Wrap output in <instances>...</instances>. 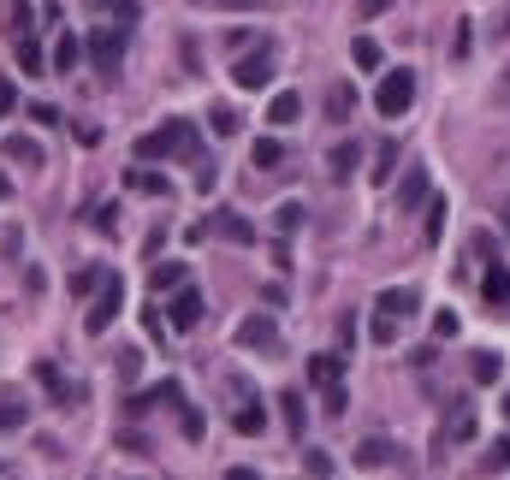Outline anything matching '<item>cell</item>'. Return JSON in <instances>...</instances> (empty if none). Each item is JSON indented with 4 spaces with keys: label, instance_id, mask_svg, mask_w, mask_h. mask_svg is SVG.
<instances>
[{
    "label": "cell",
    "instance_id": "cell-21",
    "mask_svg": "<svg viewBox=\"0 0 510 480\" xmlns=\"http://www.w3.org/2000/svg\"><path fill=\"white\" fill-rule=\"evenodd\" d=\"M445 220H451V208H445V196H427V226H422V243L433 249V243L445 238Z\"/></svg>",
    "mask_w": 510,
    "mask_h": 480
},
{
    "label": "cell",
    "instance_id": "cell-23",
    "mask_svg": "<svg viewBox=\"0 0 510 480\" xmlns=\"http://www.w3.org/2000/svg\"><path fill=\"white\" fill-rule=\"evenodd\" d=\"M232 433H243V439L268 433V410H261V403H243V410L232 415Z\"/></svg>",
    "mask_w": 510,
    "mask_h": 480
},
{
    "label": "cell",
    "instance_id": "cell-7",
    "mask_svg": "<svg viewBox=\"0 0 510 480\" xmlns=\"http://www.w3.org/2000/svg\"><path fill=\"white\" fill-rule=\"evenodd\" d=\"M351 463L369 468V475H392V468L404 475V468H410L404 463V445H392V439H362V445L351 451Z\"/></svg>",
    "mask_w": 510,
    "mask_h": 480
},
{
    "label": "cell",
    "instance_id": "cell-2",
    "mask_svg": "<svg viewBox=\"0 0 510 480\" xmlns=\"http://www.w3.org/2000/svg\"><path fill=\"white\" fill-rule=\"evenodd\" d=\"M415 314V291L410 285H392V291H380L374 297V326H369V339L374 344H397V332H404V321Z\"/></svg>",
    "mask_w": 510,
    "mask_h": 480
},
{
    "label": "cell",
    "instance_id": "cell-55",
    "mask_svg": "<svg viewBox=\"0 0 510 480\" xmlns=\"http://www.w3.org/2000/svg\"><path fill=\"white\" fill-rule=\"evenodd\" d=\"M0 475H6V463H0Z\"/></svg>",
    "mask_w": 510,
    "mask_h": 480
},
{
    "label": "cell",
    "instance_id": "cell-15",
    "mask_svg": "<svg viewBox=\"0 0 510 480\" xmlns=\"http://www.w3.org/2000/svg\"><path fill=\"white\" fill-rule=\"evenodd\" d=\"M481 433V421H475V410H469V403H451V421H445V445H469V439Z\"/></svg>",
    "mask_w": 510,
    "mask_h": 480
},
{
    "label": "cell",
    "instance_id": "cell-40",
    "mask_svg": "<svg viewBox=\"0 0 510 480\" xmlns=\"http://www.w3.org/2000/svg\"><path fill=\"white\" fill-rule=\"evenodd\" d=\"M303 220H309V213H303V202H285V208H279V231H297Z\"/></svg>",
    "mask_w": 510,
    "mask_h": 480
},
{
    "label": "cell",
    "instance_id": "cell-35",
    "mask_svg": "<svg viewBox=\"0 0 510 480\" xmlns=\"http://www.w3.org/2000/svg\"><path fill=\"white\" fill-rule=\"evenodd\" d=\"M321 410H326V415H344V410H351V397H344V385H326V392H321Z\"/></svg>",
    "mask_w": 510,
    "mask_h": 480
},
{
    "label": "cell",
    "instance_id": "cell-9",
    "mask_svg": "<svg viewBox=\"0 0 510 480\" xmlns=\"http://www.w3.org/2000/svg\"><path fill=\"white\" fill-rule=\"evenodd\" d=\"M238 350H255V356H279V326L268 321V314H250V321L238 326Z\"/></svg>",
    "mask_w": 510,
    "mask_h": 480
},
{
    "label": "cell",
    "instance_id": "cell-27",
    "mask_svg": "<svg viewBox=\"0 0 510 480\" xmlns=\"http://www.w3.org/2000/svg\"><path fill=\"white\" fill-rule=\"evenodd\" d=\"M125 184H131V190H142V196H172V184L167 178H160V172H125Z\"/></svg>",
    "mask_w": 510,
    "mask_h": 480
},
{
    "label": "cell",
    "instance_id": "cell-18",
    "mask_svg": "<svg viewBox=\"0 0 510 480\" xmlns=\"http://www.w3.org/2000/svg\"><path fill=\"white\" fill-rule=\"evenodd\" d=\"M469 374H475V385H498L505 380V356L498 350H475L469 356Z\"/></svg>",
    "mask_w": 510,
    "mask_h": 480
},
{
    "label": "cell",
    "instance_id": "cell-49",
    "mask_svg": "<svg viewBox=\"0 0 510 480\" xmlns=\"http://www.w3.org/2000/svg\"><path fill=\"white\" fill-rule=\"evenodd\" d=\"M220 6H232V13H255L261 0H220Z\"/></svg>",
    "mask_w": 510,
    "mask_h": 480
},
{
    "label": "cell",
    "instance_id": "cell-48",
    "mask_svg": "<svg viewBox=\"0 0 510 480\" xmlns=\"http://www.w3.org/2000/svg\"><path fill=\"white\" fill-rule=\"evenodd\" d=\"M386 6H392V0H362V18H380Z\"/></svg>",
    "mask_w": 510,
    "mask_h": 480
},
{
    "label": "cell",
    "instance_id": "cell-24",
    "mask_svg": "<svg viewBox=\"0 0 510 480\" xmlns=\"http://www.w3.org/2000/svg\"><path fill=\"white\" fill-rule=\"evenodd\" d=\"M36 380H42V392H48V397H54L59 410H66V403H71V385H66V380H59V367H54V362H36Z\"/></svg>",
    "mask_w": 510,
    "mask_h": 480
},
{
    "label": "cell",
    "instance_id": "cell-45",
    "mask_svg": "<svg viewBox=\"0 0 510 480\" xmlns=\"http://www.w3.org/2000/svg\"><path fill=\"white\" fill-rule=\"evenodd\" d=\"M137 362H142L137 350H125V356H119V380H137Z\"/></svg>",
    "mask_w": 510,
    "mask_h": 480
},
{
    "label": "cell",
    "instance_id": "cell-41",
    "mask_svg": "<svg viewBox=\"0 0 510 480\" xmlns=\"http://www.w3.org/2000/svg\"><path fill=\"white\" fill-rule=\"evenodd\" d=\"M96 231H101V238H114V231H119V208H114V202L96 208Z\"/></svg>",
    "mask_w": 510,
    "mask_h": 480
},
{
    "label": "cell",
    "instance_id": "cell-31",
    "mask_svg": "<svg viewBox=\"0 0 510 480\" xmlns=\"http://www.w3.org/2000/svg\"><path fill=\"white\" fill-rule=\"evenodd\" d=\"M481 475H510V439H493V451L481 457Z\"/></svg>",
    "mask_w": 510,
    "mask_h": 480
},
{
    "label": "cell",
    "instance_id": "cell-50",
    "mask_svg": "<svg viewBox=\"0 0 510 480\" xmlns=\"http://www.w3.org/2000/svg\"><path fill=\"white\" fill-rule=\"evenodd\" d=\"M6 107H13V84H6V77H0V113H6Z\"/></svg>",
    "mask_w": 510,
    "mask_h": 480
},
{
    "label": "cell",
    "instance_id": "cell-44",
    "mask_svg": "<svg viewBox=\"0 0 510 480\" xmlns=\"http://www.w3.org/2000/svg\"><path fill=\"white\" fill-rule=\"evenodd\" d=\"M30 119H36V125H59V113L48 107V101H30Z\"/></svg>",
    "mask_w": 510,
    "mask_h": 480
},
{
    "label": "cell",
    "instance_id": "cell-16",
    "mask_svg": "<svg viewBox=\"0 0 510 480\" xmlns=\"http://www.w3.org/2000/svg\"><path fill=\"white\" fill-rule=\"evenodd\" d=\"M309 380L321 385H344V356H332V350H321V356H309Z\"/></svg>",
    "mask_w": 510,
    "mask_h": 480
},
{
    "label": "cell",
    "instance_id": "cell-26",
    "mask_svg": "<svg viewBox=\"0 0 510 480\" xmlns=\"http://www.w3.org/2000/svg\"><path fill=\"white\" fill-rule=\"evenodd\" d=\"M89 13H96V18H119V24H131L142 6H137V0H89Z\"/></svg>",
    "mask_w": 510,
    "mask_h": 480
},
{
    "label": "cell",
    "instance_id": "cell-38",
    "mask_svg": "<svg viewBox=\"0 0 510 480\" xmlns=\"http://www.w3.org/2000/svg\"><path fill=\"white\" fill-rule=\"evenodd\" d=\"M303 468H309V475H332V457H326V451H314V445H309V451H303Z\"/></svg>",
    "mask_w": 510,
    "mask_h": 480
},
{
    "label": "cell",
    "instance_id": "cell-20",
    "mask_svg": "<svg viewBox=\"0 0 510 480\" xmlns=\"http://www.w3.org/2000/svg\"><path fill=\"white\" fill-rule=\"evenodd\" d=\"M297 113H303V95H291V89H279L268 101V125H297Z\"/></svg>",
    "mask_w": 510,
    "mask_h": 480
},
{
    "label": "cell",
    "instance_id": "cell-47",
    "mask_svg": "<svg viewBox=\"0 0 510 480\" xmlns=\"http://www.w3.org/2000/svg\"><path fill=\"white\" fill-rule=\"evenodd\" d=\"M185 439H202V415L190 410V403H185Z\"/></svg>",
    "mask_w": 510,
    "mask_h": 480
},
{
    "label": "cell",
    "instance_id": "cell-29",
    "mask_svg": "<svg viewBox=\"0 0 510 480\" xmlns=\"http://www.w3.org/2000/svg\"><path fill=\"white\" fill-rule=\"evenodd\" d=\"M351 59H356L362 71H380V42H374V36H356V42H351Z\"/></svg>",
    "mask_w": 510,
    "mask_h": 480
},
{
    "label": "cell",
    "instance_id": "cell-37",
    "mask_svg": "<svg viewBox=\"0 0 510 480\" xmlns=\"http://www.w3.org/2000/svg\"><path fill=\"white\" fill-rule=\"evenodd\" d=\"M457 332H463V321H457L451 309H440V314H433V339H457Z\"/></svg>",
    "mask_w": 510,
    "mask_h": 480
},
{
    "label": "cell",
    "instance_id": "cell-54",
    "mask_svg": "<svg viewBox=\"0 0 510 480\" xmlns=\"http://www.w3.org/2000/svg\"><path fill=\"white\" fill-rule=\"evenodd\" d=\"M505 415H510V397H505Z\"/></svg>",
    "mask_w": 510,
    "mask_h": 480
},
{
    "label": "cell",
    "instance_id": "cell-10",
    "mask_svg": "<svg viewBox=\"0 0 510 480\" xmlns=\"http://www.w3.org/2000/svg\"><path fill=\"white\" fill-rule=\"evenodd\" d=\"M167 321H172V332H196V326H202V291H196V285H178V291H172Z\"/></svg>",
    "mask_w": 510,
    "mask_h": 480
},
{
    "label": "cell",
    "instance_id": "cell-32",
    "mask_svg": "<svg viewBox=\"0 0 510 480\" xmlns=\"http://www.w3.org/2000/svg\"><path fill=\"white\" fill-rule=\"evenodd\" d=\"M13 48H18V66H24V71H30V77H36V71H42V66H48V59H42V48H36V36H18V42H13Z\"/></svg>",
    "mask_w": 510,
    "mask_h": 480
},
{
    "label": "cell",
    "instance_id": "cell-46",
    "mask_svg": "<svg viewBox=\"0 0 510 480\" xmlns=\"http://www.w3.org/2000/svg\"><path fill=\"white\" fill-rule=\"evenodd\" d=\"M214 184H220V172H214V160H208V167H202V172H196V190H202V196H208Z\"/></svg>",
    "mask_w": 510,
    "mask_h": 480
},
{
    "label": "cell",
    "instance_id": "cell-12",
    "mask_svg": "<svg viewBox=\"0 0 510 480\" xmlns=\"http://www.w3.org/2000/svg\"><path fill=\"white\" fill-rule=\"evenodd\" d=\"M481 297H487V309H510V267H505V261H487Z\"/></svg>",
    "mask_w": 510,
    "mask_h": 480
},
{
    "label": "cell",
    "instance_id": "cell-11",
    "mask_svg": "<svg viewBox=\"0 0 510 480\" xmlns=\"http://www.w3.org/2000/svg\"><path fill=\"white\" fill-rule=\"evenodd\" d=\"M427 167H410L404 172V184H397V213H415V208H427Z\"/></svg>",
    "mask_w": 510,
    "mask_h": 480
},
{
    "label": "cell",
    "instance_id": "cell-6",
    "mask_svg": "<svg viewBox=\"0 0 510 480\" xmlns=\"http://www.w3.org/2000/svg\"><path fill=\"white\" fill-rule=\"evenodd\" d=\"M273 59H279V48H273V42H255V54H238L232 84H238V89H268L273 84Z\"/></svg>",
    "mask_w": 510,
    "mask_h": 480
},
{
    "label": "cell",
    "instance_id": "cell-5",
    "mask_svg": "<svg viewBox=\"0 0 510 480\" xmlns=\"http://www.w3.org/2000/svg\"><path fill=\"white\" fill-rule=\"evenodd\" d=\"M84 54L96 66V77H119V66H125V30H89Z\"/></svg>",
    "mask_w": 510,
    "mask_h": 480
},
{
    "label": "cell",
    "instance_id": "cell-28",
    "mask_svg": "<svg viewBox=\"0 0 510 480\" xmlns=\"http://www.w3.org/2000/svg\"><path fill=\"white\" fill-rule=\"evenodd\" d=\"M279 410H285V427L303 439V427H309V410H303V392H285L279 397Z\"/></svg>",
    "mask_w": 510,
    "mask_h": 480
},
{
    "label": "cell",
    "instance_id": "cell-39",
    "mask_svg": "<svg viewBox=\"0 0 510 480\" xmlns=\"http://www.w3.org/2000/svg\"><path fill=\"white\" fill-rule=\"evenodd\" d=\"M30 18H36V13H30V0H13V42H18V36H30Z\"/></svg>",
    "mask_w": 510,
    "mask_h": 480
},
{
    "label": "cell",
    "instance_id": "cell-52",
    "mask_svg": "<svg viewBox=\"0 0 510 480\" xmlns=\"http://www.w3.org/2000/svg\"><path fill=\"white\" fill-rule=\"evenodd\" d=\"M6 196H13V178H6V172H0V202H6Z\"/></svg>",
    "mask_w": 510,
    "mask_h": 480
},
{
    "label": "cell",
    "instance_id": "cell-34",
    "mask_svg": "<svg viewBox=\"0 0 510 480\" xmlns=\"http://www.w3.org/2000/svg\"><path fill=\"white\" fill-rule=\"evenodd\" d=\"M24 397H0V433H13V427H24Z\"/></svg>",
    "mask_w": 510,
    "mask_h": 480
},
{
    "label": "cell",
    "instance_id": "cell-14",
    "mask_svg": "<svg viewBox=\"0 0 510 480\" xmlns=\"http://www.w3.org/2000/svg\"><path fill=\"white\" fill-rule=\"evenodd\" d=\"M160 403H185V397H178V380H160L155 392H137L125 403V415H149V410H160Z\"/></svg>",
    "mask_w": 510,
    "mask_h": 480
},
{
    "label": "cell",
    "instance_id": "cell-53",
    "mask_svg": "<svg viewBox=\"0 0 510 480\" xmlns=\"http://www.w3.org/2000/svg\"><path fill=\"white\" fill-rule=\"evenodd\" d=\"M498 220H505V231H510V202H505V208H498Z\"/></svg>",
    "mask_w": 510,
    "mask_h": 480
},
{
    "label": "cell",
    "instance_id": "cell-8",
    "mask_svg": "<svg viewBox=\"0 0 510 480\" xmlns=\"http://www.w3.org/2000/svg\"><path fill=\"white\" fill-rule=\"evenodd\" d=\"M119 309H125V279L114 273V279H101V297H96V309H89L84 332H89V339H101V332L119 321Z\"/></svg>",
    "mask_w": 510,
    "mask_h": 480
},
{
    "label": "cell",
    "instance_id": "cell-42",
    "mask_svg": "<svg viewBox=\"0 0 510 480\" xmlns=\"http://www.w3.org/2000/svg\"><path fill=\"white\" fill-rule=\"evenodd\" d=\"M392 167H397V149H392V142H380V160H374V178H392Z\"/></svg>",
    "mask_w": 510,
    "mask_h": 480
},
{
    "label": "cell",
    "instance_id": "cell-25",
    "mask_svg": "<svg viewBox=\"0 0 510 480\" xmlns=\"http://www.w3.org/2000/svg\"><path fill=\"white\" fill-rule=\"evenodd\" d=\"M149 285H155V297L160 291H178V285H185V261H160V267H149Z\"/></svg>",
    "mask_w": 510,
    "mask_h": 480
},
{
    "label": "cell",
    "instance_id": "cell-43",
    "mask_svg": "<svg viewBox=\"0 0 510 480\" xmlns=\"http://www.w3.org/2000/svg\"><path fill=\"white\" fill-rule=\"evenodd\" d=\"M101 285V273L96 267H84V273H71V291H77V297H84V291H96Z\"/></svg>",
    "mask_w": 510,
    "mask_h": 480
},
{
    "label": "cell",
    "instance_id": "cell-30",
    "mask_svg": "<svg viewBox=\"0 0 510 480\" xmlns=\"http://www.w3.org/2000/svg\"><path fill=\"white\" fill-rule=\"evenodd\" d=\"M77 54H84V42H77V36H59V42H54V71H59V77L77 66Z\"/></svg>",
    "mask_w": 510,
    "mask_h": 480
},
{
    "label": "cell",
    "instance_id": "cell-36",
    "mask_svg": "<svg viewBox=\"0 0 510 480\" xmlns=\"http://www.w3.org/2000/svg\"><path fill=\"white\" fill-rule=\"evenodd\" d=\"M214 131H220V137H238V131H243V119L232 113V107H214Z\"/></svg>",
    "mask_w": 510,
    "mask_h": 480
},
{
    "label": "cell",
    "instance_id": "cell-3",
    "mask_svg": "<svg viewBox=\"0 0 510 480\" xmlns=\"http://www.w3.org/2000/svg\"><path fill=\"white\" fill-rule=\"evenodd\" d=\"M374 107H380V119H404L415 107V71L410 66H397L380 77V95H374Z\"/></svg>",
    "mask_w": 510,
    "mask_h": 480
},
{
    "label": "cell",
    "instance_id": "cell-19",
    "mask_svg": "<svg viewBox=\"0 0 510 480\" xmlns=\"http://www.w3.org/2000/svg\"><path fill=\"white\" fill-rule=\"evenodd\" d=\"M351 113H356V89L351 84H332V89H326V119H332V125H344Z\"/></svg>",
    "mask_w": 510,
    "mask_h": 480
},
{
    "label": "cell",
    "instance_id": "cell-1",
    "mask_svg": "<svg viewBox=\"0 0 510 480\" xmlns=\"http://www.w3.org/2000/svg\"><path fill=\"white\" fill-rule=\"evenodd\" d=\"M137 160H202V131L190 119H167L160 131L137 137Z\"/></svg>",
    "mask_w": 510,
    "mask_h": 480
},
{
    "label": "cell",
    "instance_id": "cell-4",
    "mask_svg": "<svg viewBox=\"0 0 510 480\" xmlns=\"http://www.w3.org/2000/svg\"><path fill=\"white\" fill-rule=\"evenodd\" d=\"M202 238H226V243H238V249H250V243H255V226L243 220L238 208H214L208 220L190 231V243H202Z\"/></svg>",
    "mask_w": 510,
    "mask_h": 480
},
{
    "label": "cell",
    "instance_id": "cell-13",
    "mask_svg": "<svg viewBox=\"0 0 510 480\" xmlns=\"http://www.w3.org/2000/svg\"><path fill=\"white\" fill-rule=\"evenodd\" d=\"M0 155H6V160H13V167H24V172H36V167H42V142H36V137H18V131H13V137H6V142H0Z\"/></svg>",
    "mask_w": 510,
    "mask_h": 480
},
{
    "label": "cell",
    "instance_id": "cell-33",
    "mask_svg": "<svg viewBox=\"0 0 510 480\" xmlns=\"http://www.w3.org/2000/svg\"><path fill=\"white\" fill-rule=\"evenodd\" d=\"M160 314H167V309H160V297H155L149 309H142V332H149L155 344H167V326H172V321H160Z\"/></svg>",
    "mask_w": 510,
    "mask_h": 480
},
{
    "label": "cell",
    "instance_id": "cell-22",
    "mask_svg": "<svg viewBox=\"0 0 510 480\" xmlns=\"http://www.w3.org/2000/svg\"><path fill=\"white\" fill-rule=\"evenodd\" d=\"M250 167H261V172L285 167V142H279V137H255V149H250Z\"/></svg>",
    "mask_w": 510,
    "mask_h": 480
},
{
    "label": "cell",
    "instance_id": "cell-51",
    "mask_svg": "<svg viewBox=\"0 0 510 480\" xmlns=\"http://www.w3.org/2000/svg\"><path fill=\"white\" fill-rule=\"evenodd\" d=\"M493 36H505V42H510V6H505V18L493 24Z\"/></svg>",
    "mask_w": 510,
    "mask_h": 480
},
{
    "label": "cell",
    "instance_id": "cell-17",
    "mask_svg": "<svg viewBox=\"0 0 510 480\" xmlns=\"http://www.w3.org/2000/svg\"><path fill=\"white\" fill-rule=\"evenodd\" d=\"M356 160H362V142H356V137H344V142H332V155H326V167H332V178H351V172H356Z\"/></svg>",
    "mask_w": 510,
    "mask_h": 480
}]
</instances>
